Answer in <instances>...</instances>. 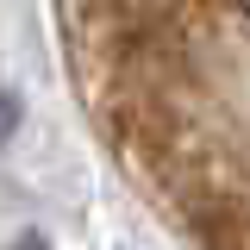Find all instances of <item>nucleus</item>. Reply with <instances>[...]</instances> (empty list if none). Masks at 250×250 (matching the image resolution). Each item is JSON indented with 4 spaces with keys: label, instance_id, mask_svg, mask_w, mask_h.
<instances>
[{
    "label": "nucleus",
    "instance_id": "obj_1",
    "mask_svg": "<svg viewBox=\"0 0 250 250\" xmlns=\"http://www.w3.org/2000/svg\"><path fill=\"white\" fill-rule=\"evenodd\" d=\"M62 25L125 169L200 250H250V0H62Z\"/></svg>",
    "mask_w": 250,
    "mask_h": 250
},
{
    "label": "nucleus",
    "instance_id": "obj_2",
    "mask_svg": "<svg viewBox=\"0 0 250 250\" xmlns=\"http://www.w3.org/2000/svg\"><path fill=\"white\" fill-rule=\"evenodd\" d=\"M19 250H44V244H38V238H25V244H19Z\"/></svg>",
    "mask_w": 250,
    "mask_h": 250
}]
</instances>
